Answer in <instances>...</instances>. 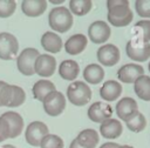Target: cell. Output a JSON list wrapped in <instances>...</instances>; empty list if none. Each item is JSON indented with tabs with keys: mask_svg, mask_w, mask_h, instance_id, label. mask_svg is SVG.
<instances>
[{
	"mask_svg": "<svg viewBox=\"0 0 150 148\" xmlns=\"http://www.w3.org/2000/svg\"><path fill=\"white\" fill-rule=\"evenodd\" d=\"M19 51V42L16 38L8 33H0V59L2 60H12L16 56Z\"/></svg>",
	"mask_w": 150,
	"mask_h": 148,
	"instance_id": "obj_7",
	"label": "cell"
},
{
	"mask_svg": "<svg viewBox=\"0 0 150 148\" xmlns=\"http://www.w3.org/2000/svg\"><path fill=\"white\" fill-rule=\"evenodd\" d=\"M132 38L143 42L150 41V20H141L132 27Z\"/></svg>",
	"mask_w": 150,
	"mask_h": 148,
	"instance_id": "obj_26",
	"label": "cell"
},
{
	"mask_svg": "<svg viewBox=\"0 0 150 148\" xmlns=\"http://www.w3.org/2000/svg\"><path fill=\"white\" fill-rule=\"evenodd\" d=\"M9 137V127L7 122L0 116V142L7 140Z\"/></svg>",
	"mask_w": 150,
	"mask_h": 148,
	"instance_id": "obj_34",
	"label": "cell"
},
{
	"mask_svg": "<svg viewBox=\"0 0 150 148\" xmlns=\"http://www.w3.org/2000/svg\"><path fill=\"white\" fill-rule=\"evenodd\" d=\"M137 113H138V106L132 97L129 96L122 97L116 105V114L124 122L134 117Z\"/></svg>",
	"mask_w": 150,
	"mask_h": 148,
	"instance_id": "obj_11",
	"label": "cell"
},
{
	"mask_svg": "<svg viewBox=\"0 0 150 148\" xmlns=\"http://www.w3.org/2000/svg\"><path fill=\"white\" fill-rule=\"evenodd\" d=\"M12 95H13V87L12 85H8L5 82V85L1 88L0 92V106H7L11 103L12 100Z\"/></svg>",
	"mask_w": 150,
	"mask_h": 148,
	"instance_id": "obj_32",
	"label": "cell"
},
{
	"mask_svg": "<svg viewBox=\"0 0 150 148\" xmlns=\"http://www.w3.org/2000/svg\"><path fill=\"white\" fill-rule=\"evenodd\" d=\"M122 94V86L115 80H108L100 89V95L105 101H115Z\"/></svg>",
	"mask_w": 150,
	"mask_h": 148,
	"instance_id": "obj_18",
	"label": "cell"
},
{
	"mask_svg": "<svg viewBox=\"0 0 150 148\" xmlns=\"http://www.w3.org/2000/svg\"><path fill=\"white\" fill-rule=\"evenodd\" d=\"M88 39L83 34H74L71 35L64 43V49L68 54L70 55H76L80 54L81 52L84 51L87 47Z\"/></svg>",
	"mask_w": 150,
	"mask_h": 148,
	"instance_id": "obj_17",
	"label": "cell"
},
{
	"mask_svg": "<svg viewBox=\"0 0 150 148\" xmlns=\"http://www.w3.org/2000/svg\"><path fill=\"white\" fill-rule=\"evenodd\" d=\"M39 55L40 53L38 49L32 47L25 48L16 58V66L19 72L23 75H33L35 73V62Z\"/></svg>",
	"mask_w": 150,
	"mask_h": 148,
	"instance_id": "obj_4",
	"label": "cell"
},
{
	"mask_svg": "<svg viewBox=\"0 0 150 148\" xmlns=\"http://www.w3.org/2000/svg\"><path fill=\"white\" fill-rule=\"evenodd\" d=\"M1 148H16V147H14L13 144H4Z\"/></svg>",
	"mask_w": 150,
	"mask_h": 148,
	"instance_id": "obj_38",
	"label": "cell"
},
{
	"mask_svg": "<svg viewBox=\"0 0 150 148\" xmlns=\"http://www.w3.org/2000/svg\"><path fill=\"white\" fill-rule=\"evenodd\" d=\"M4 85H5V81H0V92H1V88H2Z\"/></svg>",
	"mask_w": 150,
	"mask_h": 148,
	"instance_id": "obj_40",
	"label": "cell"
},
{
	"mask_svg": "<svg viewBox=\"0 0 150 148\" xmlns=\"http://www.w3.org/2000/svg\"><path fill=\"white\" fill-rule=\"evenodd\" d=\"M118 147H120V144H117L115 142H105L100 148H118Z\"/></svg>",
	"mask_w": 150,
	"mask_h": 148,
	"instance_id": "obj_35",
	"label": "cell"
},
{
	"mask_svg": "<svg viewBox=\"0 0 150 148\" xmlns=\"http://www.w3.org/2000/svg\"><path fill=\"white\" fill-rule=\"evenodd\" d=\"M110 34H111V31H110L109 25L105 21H102V20L94 21L88 28L89 39L94 43H103V42H105L110 38Z\"/></svg>",
	"mask_w": 150,
	"mask_h": 148,
	"instance_id": "obj_9",
	"label": "cell"
},
{
	"mask_svg": "<svg viewBox=\"0 0 150 148\" xmlns=\"http://www.w3.org/2000/svg\"><path fill=\"white\" fill-rule=\"evenodd\" d=\"M50 2H52L53 5H60V4L63 2V0H50Z\"/></svg>",
	"mask_w": 150,
	"mask_h": 148,
	"instance_id": "obj_37",
	"label": "cell"
},
{
	"mask_svg": "<svg viewBox=\"0 0 150 148\" xmlns=\"http://www.w3.org/2000/svg\"><path fill=\"white\" fill-rule=\"evenodd\" d=\"M42 47L50 53H57L62 48V40L55 32H46L41 38Z\"/></svg>",
	"mask_w": 150,
	"mask_h": 148,
	"instance_id": "obj_21",
	"label": "cell"
},
{
	"mask_svg": "<svg viewBox=\"0 0 150 148\" xmlns=\"http://www.w3.org/2000/svg\"><path fill=\"white\" fill-rule=\"evenodd\" d=\"M96 55L101 65L105 67H111L116 65L120 60V49L112 43H107L98 48Z\"/></svg>",
	"mask_w": 150,
	"mask_h": 148,
	"instance_id": "obj_10",
	"label": "cell"
},
{
	"mask_svg": "<svg viewBox=\"0 0 150 148\" xmlns=\"http://www.w3.org/2000/svg\"><path fill=\"white\" fill-rule=\"evenodd\" d=\"M1 117L7 122L9 127V137L14 139L19 136L23 129V119L20 114L15 112H6L1 115Z\"/></svg>",
	"mask_w": 150,
	"mask_h": 148,
	"instance_id": "obj_15",
	"label": "cell"
},
{
	"mask_svg": "<svg viewBox=\"0 0 150 148\" xmlns=\"http://www.w3.org/2000/svg\"><path fill=\"white\" fill-rule=\"evenodd\" d=\"M76 141L83 148H95L97 146L98 141H100V137H98V134L95 129L88 128V129L82 130L77 135Z\"/></svg>",
	"mask_w": 150,
	"mask_h": 148,
	"instance_id": "obj_23",
	"label": "cell"
},
{
	"mask_svg": "<svg viewBox=\"0 0 150 148\" xmlns=\"http://www.w3.org/2000/svg\"><path fill=\"white\" fill-rule=\"evenodd\" d=\"M48 134H49V130L47 125H45L41 121H33L27 126L25 137L28 144L38 147L40 146L42 139Z\"/></svg>",
	"mask_w": 150,
	"mask_h": 148,
	"instance_id": "obj_8",
	"label": "cell"
},
{
	"mask_svg": "<svg viewBox=\"0 0 150 148\" xmlns=\"http://www.w3.org/2000/svg\"><path fill=\"white\" fill-rule=\"evenodd\" d=\"M135 9L142 18H150V0H138L135 2Z\"/></svg>",
	"mask_w": 150,
	"mask_h": 148,
	"instance_id": "obj_33",
	"label": "cell"
},
{
	"mask_svg": "<svg viewBox=\"0 0 150 148\" xmlns=\"http://www.w3.org/2000/svg\"><path fill=\"white\" fill-rule=\"evenodd\" d=\"M123 132L122 123L116 119H108L100 126V133L103 137L112 140L118 137Z\"/></svg>",
	"mask_w": 150,
	"mask_h": 148,
	"instance_id": "obj_16",
	"label": "cell"
},
{
	"mask_svg": "<svg viewBox=\"0 0 150 148\" xmlns=\"http://www.w3.org/2000/svg\"><path fill=\"white\" fill-rule=\"evenodd\" d=\"M48 22L52 29L60 33H66L73 26V14L63 6L54 7L49 12Z\"/></svg>",
	"mask_w": 150,
	"mask_h": 148,
	"instance_id": "obj_2",
	"label": "cell"
},
{
	"mask_svg": "<svg viewBox=\"0 0 150 148\" xmlns=\"http://www.w3.org/2000/svg\"><path fill=\"white\" fill-rule=\"evenodd\" d=\"M56 69V60L48 54H40L35 62V73L40 76L48 78L54 74Z\"/></svg>",
	"mask_w": 150,
	"mask_h": 148,
	"instance_id": "obj_13",
	"label": "cell"
},
{
	"mask_svg": "<svg viewBox=\"0 0 150 148\" xmlns=\"http://www.w3.org/2000/svg\"><path fill=\"white\" fill-rule=\"evenodd\" d=\"M67 97L75 106H84L91 99V89L83 81H75L68 86Z\"/></svg>",
	"mask_w": 150,
	"mask_h": 148,
	"instance_id": "obj_3",
	"label": "cell"
},
{
	"mask_svg": "<svg viewBox=\"0 0 150 148\" xmlns=\"http://www.w3.org/2000/svg\"><path fill=\"white\" fill-rule=\"evenodd\" d=\"M69 148H83V147H82V146H80V144H79V142H77V141H76V139H75V140H73V141H71V143H70V147H69Z\"/></svg>",
	"mask_w": 150,
	"mask_h": 148,
	"instance_id": "obj_36",
	"label": "cell"
},
{
	"mask_svg": "<svg viewBox=\"0 0 150 148\" xmlns=\"http://www.w3.org/2000/svg\"><path fill=\"white\" fill-rule=\"evenodd\" d=\"M118 148H134V147H131V146H127V144H124V146H120Z\"/></svg>",
	"mask_w": 150,
	"mask_h": 148,
	"instance_id": "obj_39",
	"label": "cell"
},
{
	"mask_svg": "<svg viewBox=\"0 0 150 148\" xmlns=\"http://www.w3.org/2000/svg\"><path fill=\"white\" fill-rule=\"evenodd\" d=\"M83 78L88 83L97 85L104 78V69L97 63H90L83 69Z\"/></svg>",
	"mask_w": 150,
	"mask_h": 148,
	"instance_id": "obj_22",
	"label": "cell"
},
{
	"mask_svg": "<svg viewBox=\"0 0 150 148\" xmlns=\"http://www.w3.org/2000/svg\"><path fill=\"white\" fill-rule=\"evenodd\" d=\"M40 147L41 148H63V141L60 136L55 134H48L42 139Z\"/></svg>",
	"mask_w": 150,
	"mask_h": 148,
	"instance_id": "obj_29",
	"label": "cell"
},
{
	"mask_svg": "<svg viewBox=\"0 0 150 148\" xmlns=\"http://www.w3.org/2000/svg\"><path fill=\"white\" fill-rule=\"evenodd\" d=\"M46 8H47V1L45 0H25L21 4L22 12L32 18L43 14Z\"/></svg>",
	"mask_w": 150,
	"mask_h": 148,
	"instance_id": "obj_19",
	"label": "cell"
},
{
	"mask_svg": "<svg viewBox=\"0 0 150 148\" xmlns=\"http://www.w3.org/2000/svg\"><path fill=\"white\" fill-rule=\"evenodd\" d=\"M125 125H127V127H128L129 130H131L134 133H139V132H142L145 128L146 120H145V116L142 113L138 112L134 117H131L130 120H128L125 122Z\"/></svg>",
	"mask_w": 150,
	"mask_h": 148,
	"instance_id": "obj_28",
	"label": "cell"
},
{
	"mask_svg": "<svg viewBox=\"0 0 150 148\" xmlns=\"http://www.w3.org/2000/svg\"><path fill=\"white\" fill-rule=\"evenodd\" d=\"M45 112L50 116L60 115L66 108V97L61 92L54 90L42 101Z\"/></svg>",
	"mask_w": 150,
	"mask_h": 148,
	"instance_id": "obj_6",
	"label": "cell"
},
{
	"mask_svg": "<svg viewBox=\"0 0 150 148\" xmlns=\"http://www.w3.org/2000/svg\"><path fill=\"white\" fill-rule=\"evenodd\" d=\"M16 8V4L13 0H0V18L11 16Z\"/></svg>",
	"mask_w": 150,
	"mask_h": 148,
	"instance_id": "obj_31",
	"label": "cell"
},
{
	"mask_svg": "<svg viewBox=\"0 0 150 148\" xmlns=\"http://www.w3.org/2000/svg\"><path fill=\"white\" fill-rule=\"evenodd\" d=\"M125 53L134 61H146L150 58V43L132 38L127 42Z\"/></svg>",
	"mask_w": 150,
	"mask_h": 148,
	"instance_id": "obj_5",
	"label": "cell"
},
{
	"mask_svg": "<svg viewBox=\"0 0 150 148\" xmlns=\"http://www.w3.org/2000/svg\"><path fill=\"white\" fill-rule=\"evenodd\" d=\"M134 90L139 99L144 101H150V76H139L134 83Z\"/></svg>",
	"mask_w": 150,
	"mask_h": 148,
	"instance_id": "obj_25",
	"label": "cell"
},
{
	"mask_svg": "<svg viewBox=\"0 0 150 148\" xmlns=\"http://www.w3.org/2000/svg\"><path fill=\"white\" fill-rule=\"evenodd\" d=\"M108 7V21L115 27L128 26L134 18L132 11L129 7V1L127 0H109L107 2Z\"/></svg>",
	"mask_w": 150,
	"mask_h": 148,
	"instance_id": "obj_1",
	"label": "cell"
},
{
	"mask_svg": "<svg viewBox=\"0 0 150 148\" xmlns=\"http://www.w3.org/2000/svg\"><path fill=\"white\" fill-rule=\"evenodd\" d=\"M142 75H144V69L137 63H127L117 72L118 80L124 83H135V81Z\"/></svg>",
	"mask_w": 150,
	"mask_h": 148,
	"instance_id": "obj_12",
	"label": "cell"
},
{
	"mask_svg": "<svg viewBox=\"0 0 150 148\" xmlns=\"http://www.w3.org/2000/svg\"><path fill=\"white\" fill-rule=\"evenodd\" d=\"M148 68H149V72H150V62H149V66H148Z\"/></svg>",
	"mask_w": 150,
	"mask_h": 148,
	"instance_id": "obj_41",
	"label": "cell"
},
{
	"mask_svg": "<svg viewBox=\"0 0 150 148\" xmlns=\"http://www.w3.org/2000/svg\"><path fill=\"white\" fill-rule=\"evenodd\" d=\"M80 72V67L74 60H64L59 67V74L64 80H74Z\"/></svg>",
	"mask_w": 150,
	"mask_h": 148,
	"instance_id": "obj_24",
	"label": "cell"
},
{
	"mask_svg": "<svg viewBox=\"0 0 150 148\" xmlns=\"http://www.w3.org/2000/svg\"><path fill=\"white\" fill-rule=\"evenodd\" d=\"M12 87H13V95H12V100H11V103L8 105V107H18V106H21L25 102V99H26L25 90L21 87H19V86L12 85Z\"/></svg>",
	"mask_w": 150,
	"mask_h": 148,
	"instance_id": "obj_30",
	"label": "cell"
},
{
	"mask_svg": "<svg viewBox=\"0 0 150 148\" xmlns=\"http://www.w3.org/2000/svg\"><path fill=\"white\" fill-rule=\"evenodd\" d=\"M112 109L109 105L103 102H94L88 109V116L93 122L102 123L108 119H111Z\"/></svg>",
	"mask_w": 150,
	"mask_h": 148,
	"instance_id": "obj_14",
	"label": "cell"
},
{
	"mask_svg": "<svg viewBox=\"0 0 150 148\" xmlns=\"http://www.w3.org/2000/svg\"><path fill=\"white\" fill-rule=\"evenodd\" d=\"M54 90H56L54 83L49 80H46V79H41V80L36 81L33 86L34 99L38 101H41V102L46 99V96H48Z\"/></svg>",
	"mask_w": 150,
	"mask_h": 148,
	"instance_id": "obj_20",
	"label": "cell"
},
{
	"mask_svg": "<svg viewBox=\"0 0 150 148\" xmlns=\"http://www.w3.org/2000/svg\"><path fill=\"white\" fill-rule=\"evenodd\" d=\"M93 7V2L90 0H71L69 2V11L79 16L86 15Z\"/></svg>",
	"mask_w": 150,
	"mask_h": 148,
	"instance_id": "obj_27",
	"label": "cell"
}]
</instances>
